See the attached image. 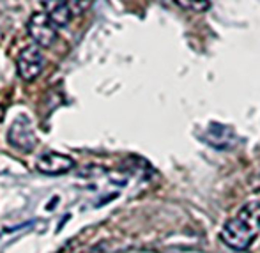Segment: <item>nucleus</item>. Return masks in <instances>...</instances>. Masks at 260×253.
Instances as JSON below:
<instances>
[{
	"label": "nucleus",
	"instance_id": "obj_1",
	"mask_svg": "<svg viewBox=\"0 0 260 253\" xmlns=\"http://www.w3.org/2000/svg\"><path fill=\"white\" fill-rule=\"evenodd\" d=\"M260 234V202H248L237 212L236 218L225 223L221 229V241L229 248L246 251Z\"/></svg>",
	"mask_w": 260,
	"mask_h": 253
},
{
	"label": "nucleus",
	"instance_id": "obj_2",
	"mask_svg": "<svg viewBox=\"0 0 260 253\" xmlns=\"http://www.w3.org/2000/svg\"><path fill=\"white\" fill-rule=\"evenodd\" d=\"M7 140L13 147L20 149V151H32V149L38 145V138L34 135V128L32 122L27 115H18L13 120L9 128V133H7Z\"/></svg>",
	"mask_w": 260,
	"mask_h": 253
},
{
	"label": "nucleus",
	"instance_id": "obj_3",
	"mask_svg": "<svg viewBox=\"0 0 260 253\" xmlns=\"http://www.w3.org/2000/svg\"><path fill=\"white\" fill-rule=\"evenodd\" d=\"M28 36L34 39V43L43 48H48L57 39V28H55L53 21L50 20L48 14L45 13H34L27 23Z\"/></svg>",
	"mask_w": 260,
	"mask_h": 253
},
{
	"label": "nucleus",
	"instance_id": "obj_4",
	"mask_svg": "<svg viewBox=\"0 0 260 253\" xmlns=\"http://www.w3.org/2000/svg\"><path fill=\"white\" fill-rule=\"evenodd\" d=\"M43 64H45V57L43 51L38 45L27 46L25 50H21V53L18 55V75L25 82H32L39 76V73L43 71Z\"/></svg>",
	"mask_w": 260,
	"mask_h": 253
},
{
	"label": "nucleus",
	"instance_id": "obj_5",
	"mask_svg": "<svg viewBox=\"0 0 260 253\" xmlns=\"http://www.w3.org/2000/svg\"><path fill=\"white\" fill-rule=\"evenodd\" d=\"M75 167V161L66 154H60L57 151H50L39 156L38 160V170L46 175H62L69 172Z\"/></svg>",
	"mask_w": 260,
	"mask_h": 253
},
{
	"label": "nucleus",
	"instance_id": "obj_6",
	"mask_svg": "<svg viewBox=\"0 0 260 253\" xmlns=\"http://www.w3.org/2000/svg\"><path fill=\"white\" fill-rule=\"evenodd\" d=\"M204 140H207L209 144L216 149H229V147H232L234 142H236V135H234V131L230 130L229 126L212 122L211 126H209Z\"/></svg>",
	"mask_w": 260,
	"mask_h": 253
},
{
	"label": "nucleus",
	"instance_id": "obj_7",
	"mask_svg": "<svg viewBox=\"0 0 260 253\" xmlns=\"http://www.w3.org/2000/svg\"><path fill=\"white\" fill-rule=\"evenodd\" d=\"M43 6L53 7V9H48V16L57 27H66L75 16V9H73L71 2H45Z\"/></svg>",
	"mask_w": 260,
	"mask_h": 253
},
{
	"label": "nucleus",
	"instance_id": "obj_8",
	"mask_svg": "<svg viewBox=\"0 0 260 253\" xmlns=\"http://www.w3.org/2000/svg\"><path fill=\"white\" fill-rule=\"evenodd\" d=\"M177 6L184 7V9H191V11H207L209 7L212 6L211 2H191V0H188V2H184V0H177Z\"/></svg>",
	"mask_w": 260,
	"mask_h": 253
}]
</instances>
